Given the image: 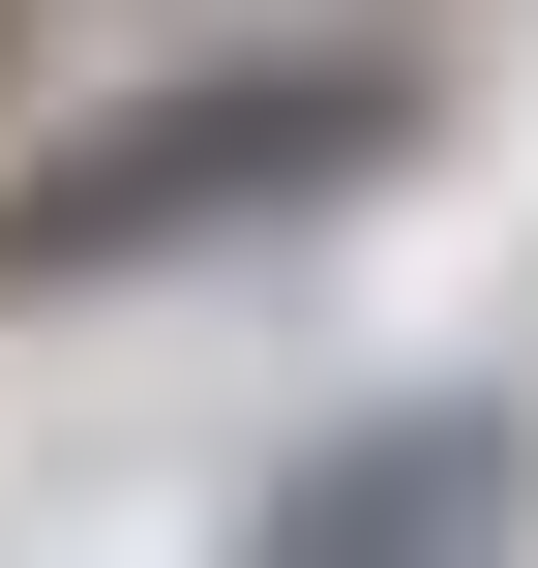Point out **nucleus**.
<instances>
[{
    "instance_id": "nucleus-2",
    "label": "nucleus",
    "mask_w": 538,
    "mask_h": 568,
    "mask_svg": "<svg viewBox=\"0 0 538 568\" xmlns=\"http://www.w3.org/2000/svg\"><path fill=\"white\" fill-rule=\"evenodd\" d=\"M509 479H538L509 389H389V419H329V449L240 509V568H509Z\"/></svg>"
},
{
    "instance_id": "nucleus-1",
    "label": "nucleus",
    "mask_w": 538,
    "mask_h": 568,
    "mask_svg": "<svg viewBox=\"0 0 538 568\" xmlns=\"http://www.w3.org/2000/svg\"><path fill=\"white\" fill-rule=\"evenodd\" d=\"M449 150V90L389 30H210L150 90H90L60 150H0V300H150V270H240V240H329Z\"/></svg>"
}]
</instances>
